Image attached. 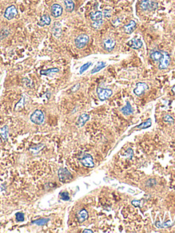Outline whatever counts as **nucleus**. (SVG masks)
Here are the masks:
<instances>
[{"label": "nucleus", "instance_id": "obj_5", "mask_svg": "<svg viewBox=\"0 0 175 233\" xmlns=\"http://www.w3.org/2000/svg\"><path fill=\"white\" fill-rule=\"evenodd\" d=\"M58 178L62 183H67L72 178L71 173L66 168H61L58 170Z\"/></svg>", "mask_w": 175, "mask_h": 233}, {"label": "nucleus", "instance_id": "obj_1", "mask_svg": "<svg viewBox=\"0 0 175 233\" xmlns=\"http://www.w3.org/2000/svg\"><path fill=\"white\" fill-rule=\"evenodd\" d=\"M159 4L155 1L150 0H140V7L143 11H154L158 8Z\"/></svg>", "mask_w": 175, "mask_h": 233}, {"label": "nucleus", "instance_id": "obj_3", "mask_svg": "<svg viewBox=\"0 0 175 233\" xmlns=\"http://www.w3.org/2000/svg\"><path fill=\"white\" fill-rule=\"evenodd\" d=\"M90 38L87 34H82L78 36L75 39V45L77 49H83L89 42Z\"/></svg>", "mask_w": 175, "mask_h": 233}, {"label": "nucleus", "instance_id": "obj_10", "mask_svg": "<svg viewBox=\"0 0 175 233\" xmlns=\"http://www.w3.org/2000/svg\"><path fill=\"white\" fill-rule=\"evenodd\" d=\"M80 162L83 166L87 168H93L95 166L93 158L90 154H86L82 159H80Z\"/></svg>", "mask_w": 175, "mask_h": 233}, {"label": "nucleus", "instance_id": "obj_7", "mask_svg": "<svg viewBox=\"0 0 175 233\" xmlns=\"http://www.w3.org/2000/svg\"><path fill=\"white\" fill-rule=\"evenodd\" d=\"M18 14V11L17 8L14 5H11L7 8L5 10L4 16L7 20H12Z\"/></svg>", "mask_w": 175, "mask_h": 233}, {"label": "nucleus", "instance_id": "obj_38", "mask_svg": "<svg viewBox=\"0 0 175 233\" xmlns=\"http://www.w3.org/2000/svg\"><path fill=\"white\" fill-rule=\"evenodd\" d=\"M79 88H80V84H75L74 86H72L71 88V90L72 92H76V91H77L78 90H79Z\"/></svg>", "mask_w": 175, "mask_h": 233}, {"label": "nucleus", "instance_id": "obj_36", "mask_svg": "<svg viewBox=\"0 0 175 233\" xmlns=\"http://www.w3.org/2000/svg\"><path fill=\"white\" fill-rule=\"evenodd\" d=\"M157 184V182L155 180V179H149L147 182V185L149 187H153L155 185Z\"/></svg>", "mask_w": 175, "mask_h": 233}, {"label": "nucleus", "instance_id": "obj_31", "mask_svg": "<svg viewBox=\"0 0 175 233\" xmlns=\"http://www.w3.org/2000/svg\"><path fill=\"white\" fill-rule=\"evenodd\" d=\"M163 120L164 122L166 123H168V124H173L174 122V119L170 116V115H168V114L165 115L163 118Z\"/></svg>", "mask_w": 175, "mask_h": 233}, {"label": "nucleus", "instance_id": "obj_19", "mask_svg": "<svg viewBox=\"0 0 175 233\" xmlns=\"http://www.w3.org/2000/svg\"><path fill=\"white\" fill-rule=\"evenodd\" d=\"M45 147V145L43 144H39L37 145L32 146L29 147V151H30L31 153L34 155H36L39 153L40 151H42L43 148Z\"/></svg>", "mask_w": 175, "mask_h": 233}, {"label": "nucleus", "instance_id": "obj_6", "mask_svg": "<svg viewBox=\"0 0 175 233\" xmlns=\"http://www.w3.org/2000/svg\"><path fill=\"white\" fill-rule=\"evenodd\" d=\"M96 93H97L98 97L101 101H103L109 98L110 96L112 95L113 92L112 90L106 89V88H103L99 87L96 89Z\"/></svg>", "mask_w": 175, "mask_h": 233}, {"label": "nucleus", "instance_id": "obj_39", "mask_svg": "<svg viewBox=\"0 0 175 233\" xmlns=\"http://www.w3.org/2000/svg\"><path fill=\"white\" fill-rule=\"evenodd\" d=\"M125 153H126V155H130V157H129L130 158H132L133 155V150L131 149V148H129V149H127V150H126V151H125Z\"/></svg>", "mask_w": 175, "mask_h": 233}, {"label": "nucleus", "instance_id": "obj_41", "mask_svg": "<svg viewBox=\"0 0 175 233\" xmlns=\"http://www.w3.org/2000/svg\"><path fill=\"white\" fill-rule=\"evenodd\" d=\"M83 233H93V231L90 229H85L83 231Z\"/></svg>", "mask_w": 175, "mask_h": 233}, {"label": "nucleus", "instance_id": "obj_11", "mask_svg": "<svg viewBox=\"0 0 175 233\" xmlns=\"http://www.w3.org/2000/svg\"><path fill=\"white\" fill-rule=\"evenodd\" d=\"M63 8L61 5L58 4H53L51 7V14L53 17H60L62 15Z\"/></svg>", "mask_w": 175, "mask_h": 233}, {"label": "nucleus", "instance_id": "obj_35", "mask_svg": "<svg viewBox=\"0 0 175 233\" xmlns=\"http://www.w3.org/2000/svg\"><path fill=\"white\" fill-rule=\"evenodd\" d=\"M104 17H106V18H109L111 17L112 16V10L110 9H106L103 11V14Z\"/></svg>", "mask_w": 175, "mask_h": 233}, {"label": "nucleus", "instance_id": "obj_22", "mask_svg": "<svg viewBox=\"0 0 175 233\" xmlns=\"http://www.w3.org/2000/svg\"><path fill=\"white\" fill-rule=\"evenodd\" d=\"M64 6L66 8V10L68 12H72L75 9V3L72 0H64Z\"/></svg>", "mask_w": 175, "mask_h": 233}, {"label": "nucleus", "instance_id": "obj_23", "mask_svg": "<svg viewBox=\"0 0 175 233\" xmlns=\"http://www.w3.org/2000/svg\"><path fill=\"white\" fill-rule=\"evenodd\" d=\"M103 12L101 11H96V12H91L90 15V19L93 21L101 20L102 18H103Z\"/></svg>", "mask_w": 175, "mask_h": 233}, {"label": "nucleus", "instance_id": "obj_32", "mask_svg": "<svg viewBox=\"0 0 175 233\" xmlns=\"http://www.w3.org/2000/svg\"><path fill=\"white\" fill-rule=\"evenodd\" d=\"M24 103H25V101H24V98L22 97L20 100L19 102L17 103V105L15 106V111H19L21 109H23V105H24Z\"/></svg>", "mask_w": 175, "mask_h": 233}, {"label": "nucleus", "instance_id": "obj_37", "mask_svg": "<svg viewBox=\"0 0 175 233\" xmlns=\"http://www.w3.org/2000/svg\"><path fill=\"white\" fill-rule=\"evenodd\" d=\"M131 204H132L135 207H139L140 206V200H133L131 201Z\"/></svg>", "mask_w": 175, "mask_h": 233}, {"label": "nucleus", "instance_id": "obj_26", "mask_svg": "<svg viewBox=\"0 0 175 233\" xmlns=\"http://www.w3.org/2000/svg\"><path fill=\"white\" fill-rule=\"evenodd\" d=\"M59 69L58 68H52L49 69H47V70H44V71H40V74L41 75H48L50 76L52 75V74H54V73H57L59 72Z\"/></svg>", "mask_w": 175, "mask_h": 233}, {"label": "nucleus", "instance_id": "obj_28", "mask_svg": "<svg viewBox=\"0 0 175 233\" xmlns=\"http://www.w3.org/2000/svg\"><path fill=\"white\" fill-rule=\"evenodd\" d=\"M49 220H50L49 218H42V219H36V220L32 221V224L38 225V226H44V225L47 224L48 222L49 221Z\"/></svg>", "mask_w": 175, "mask_h": 233}, {"label": "nucleus", "instance_id": "obj_34", "mask_svg": "<svg viewBox=\"0 0 175 233\" xmlns=\"http://www.w3.org/2000/svg\"><path fill=\"white\" fill-rule=\"evenodd\" d=\"M25 219V215L23 213H16V219L18 221H23Z\"/></svg>", "mask_w": 175, "mask_h": 233}, {"label": "nucleus", "instance_id": "obj_14", "mask_svg": "<svg viewBox=\"0 0 175 233\" xmlns=\"http://www.w3.org/2000/svg\"><path fill=\"white\" fill-rule=\"evenodd\" d=\"M89 119L90 116L87 114H82V115H80L76 123L77 127L79 128L83 127L86 123L89 120Z\"/></svg>", "mask_w": 175, "mask_h": 233}, {"label": "nucleus", "instance_id": "obj_4", "mask_svg": "<svg viewBox=\"0 0 175 233\" xmlns=\"http://www.w3.org/2000/svg\"><path fill=\"white\" fill-rule=\"evenodd\" d=\"M170 62L171 58L169 53L167 52H165V51H163V57L159 62V69L160 70H166L169 67Z\"/></svg>", "mask_w": 175, "mask_h": 233}, {"label": "nucleus", "instance_id": "obj_20", "mask_svg": "<svg viewBox=\"0 0 175 233\" xmlns=\"http://www.w3.org/2000/svg\"><path fill=\"white\" fill-rule=\"evenodd\" d=\"M120 112H122L124 115H125V116H129V115H131L133 113V109L132 107H131L130 103H129V101H126V105L120 109Z\"/></svg>", "mask_w": 175, "mask_h": 233}, {"label": "nucleus", "instance_id": "obj_42", "mask_svg": "<svg viewBox=\"0 0 175 233\" xmlns=\"http://www.w3.org/2000/svg\"><path fill=\"white\" fill-rule=\"evenodd\" d=\"M172 91L174 92V94L175 95V85H174V86L172 87Z\"/></svg>", "mask_w": 175, "mask_h": 233}, {"label": "nucleus", "instance_id": "obj_33", "mask_svg": "<svg viewBox=\"0 0 175 233\" xmlns=\"http://www.w3.org/2000/svg\"><path fill=\"white\" fill-rule=\"evenodd\" d=\"M60 198L64 201H68L70 200V196L68 192L62 191L60 193Z\"/></svg>", "mask_w": 175, "mask_h": 233}, {"label": "nucleus", "instance_id": "obj_30", "mask_svg": "<svg viewBox=\"0 0 175 233\" xmlns=\"http://www.w3.org/2000/svg\"><path fill=\"white\" fill-rule=\"evenodd\" d=\"M103 21L102 19L99 20V21H93L92 24H91V26H92L94 29H99L101 28L102 25H103Z\"/></svg>", "mask_w": 175, "mask_h": 233}, {"label": "nucleus", "instance_id": "obj_25", "mask_svg": "<svg viewBox=\"0 0 175 233\" xmlns=\"http://www.w3.org/2000/svg\"><path fill=\"white\" fill-rule=\"evenodd\" d=\"M174 223H172L171 221H166L161 223L160 221H157L155 222V226L158 228H169L173 226Z\"/></svg>", "mask_w": 175, "mask_h": 233}, {"label": "nucleus", "instance_id": "obj_27", "mask_svg": "<svg viewBox=\"0 0 175 233\" xmlns=\"http://www.w3.org/2000/svg\"><path fill=\"white\" fill-rule=\"evenodd\" d=\"M8 132H9V129H8V127L7 125H5L3 127L0 128V135H1L2 138L4 139V140H6L8 138Z\"/></svg>", "mask_w": 175, "mask_h": 233}, {"label": "nucleus", "instance_id": "obj_8", "mask_svg": "<svg viewBox=\"0 0 175 233\" xmlns=\"http://www.w3.org/2000/svg\"><path fill=\"white\" fill-rule=\"evenodd\" d=\"M149 85L146 83L144 82H138L136 84V87L133 90V92L136 96H141L143 95L144 92H146L147 90H149Z\"/></svg>", "mask_w": 175, "mask_h": 233}, {"label": "nucleus", "instance_id": "obj_15", "mask_svg": "<svg viewBox=\"0 0 175 233\" xmlns=\"http://www.w3.org/2000/svg\"><path fill=\"white\" fill-rule=\"evenodd\" d=\"M88 218H89V215H88V211L86 209L81 210L79 212H78L77 214V221L80 224H82L83 222H84L85 221L87 220Z\"/></svg>", "mask_w": 175, "mask_h": 233}, {"label": "nucleus", "instance_id": "obj_18", "mask_svg": "<svg viewBox=\"0 0 175 233\" xmlns=\"http://www.w3.org/2000/svg\"><path fill=\"white\" fill-rule=\"evenodd\" d=\"M150 57L154 62H160L161 59L163 57V51H157V50H153L150 53Z\"/></svg>", "mask_w": 175, "mask_h": 233}, {"label": "nucleus", "instance_id": "obj_43", "mask_svg": "<svg viewBox=\"0 0 175 233\" xmlns=\"http://www.w3.org/2000/svg\"><path fill=\"white\" fill-rule=\"evenodd\" d=\"M2 144V140H1V139H0V144Z\"/></svg>", "mask_w": 175, "mask_h": 233}, {"label": "nucleus", "instance_id": "obj_2", "mask_svg": "<svg viewBox=\"0 0 175 233\" xmlns=\"http://www.w3.org/2000/svg\"><path fill=\"white\" fill-rule=\"evenodd\" d=\"M30 120L34 124L38 125H42L45 121V114L40 109H36L32 114Z\"/></svg>", "mask_w": 175, "mask_h": 233}, {"label": "nucleus", "instance_id": "obj_29", "mask_svg": "<svg viewBox=\"0 0 175 233\" xmlns=\"http://www.w3.org/2000/svg\"><path fill=\"white\" fill-rule=\"evenodd\" d=\"M91 66H92V62H86L84 64H83V65L81 66V68L79 69V73L83 74L85 71H87Z\"/></svg>", "mask_w": 175, "mask_h": 233}, {"label": "nucleus", "instance_id": "obj_13", "mask_svg": "<svg viewBox=\"0 0 175 233\" xmlns=\"http://www.w3.org/2000/svg\"><path fill=\"white\" fill-rule=\"evenodd\" d=\"M136 28V22L133 20H131L129 21V23L125 25L123 27V29L125 33L127 34H131L133 33V31L135 30Z\"/></svg>", "mask_w": 175, "mask_h": 233}, {"label": "nucleus", "instance_id": "obj_24", "mask_svg": "<svg viewBox=\"0 0 175 233\" xmlns=\"http://www.w3.org/2000/svg\"><path fill=\"white\" fill-rule=\"evenodd\" d=\"M152 125V120L150 118H148L146 121L141 123L140 125L136 126L135 128L137 129H145V128H149Z\"/></svg>", "mask_w": 175, "mask_h": 233}, {"label": "nucleus", "instance_id": "obj_40", "mask_svg": "<svg viewBox=\"0 0 175 233\" xmlns=\"http://www.w3.org/2000/svg\"><path fill=\"white\" fill-rule=\"evenodd\" d=\"M120 21L119 18H116L115 20L113 21V25L114 26H118L120 24Z\"/></svg>", "mask_w": 175, "mask_h": 233}, {"label": "nucleus", "instance_id": "obj_21", "mask_svg": "<svg viewBox=\"0 0 175 233\" xmlns=\"http://www.w3.org/2000/svg\"><path fill=\"white\" fill-rule=\"evenodd\" d=\"M106 63L105 62H99L96 64L95 67L93 68V70L91 71V74H95L98 73L100 71H101L102 69L104 68L106 66Z\"/></svg>", "mask_w": 175, "mask_h": 233}, {"label": "nucleus", "instance_id": "obj_17", "mask_svg": "<svg viewBox=\"0 0 175 233\" xmlns=\"http://www.w3.org/2000/svg\"><path fill=\"white\" fill-rule=\"evenodd\" d=\"M52 32L56 38H60L62 36V27L60 22H55L52 28Z\"/></svg>", "mask_w": 175, "mask_h": 233}, {"label": "nucleus", "instance_id": "obj_16", "mask_svg": "<svg viewBox=\"0 0 175 233\" xmlns=\"http://www.w3.org/2000/svg\"><path fill=\"white\" fill-rule=\"evenodd\" d=\"M52 22V19L49 17V15H43L41 16V17L40 18V21L38 22V25L40 27H44L46 25H49Z\"/></svg>", "mask_w": 175, "mask_h": 233}, {"label": "nucleus", "instance_id": "obj_9", "mask_svg": "<svg viewBox=\"0 0 175 233\" xmlns=\"http://www.w3.org/2000/svg\"><path fill=\"white\" fill-rule=\"evenodd\" d=\"M116 41L114 39H113L112 38H105L103 42H102V45H103V49L107 51V52H112L114 49V48L116 47Z\"/></svg>", "mask_w": 175, "mask_h": 233}, {"label": "nucleus", "instance_id": "obj_12", "mask_svg": "<svg viewBox=\"0 0 175 233\" xmlns=\"http://www.w3.org/2000/svg\"><path fill=\"white\" fill-rule=\"evenodd\" d=\"M127 45L133 49H140L143 46V42L140 38H133L127 42Z\"/></svg>", "mask_w": 175, "mask_h": 233}]
</instances>
